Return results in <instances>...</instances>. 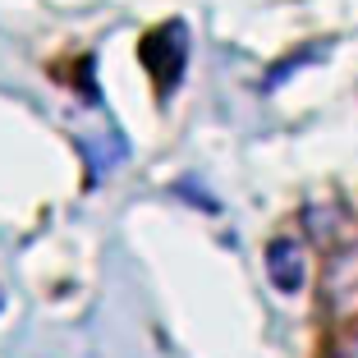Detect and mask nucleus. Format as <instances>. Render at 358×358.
Wrapping results in <instances>:
<instances>
[{
    "label": "nucleus",
    "mask_w": 358,
    "mask_h": 358,
    "mask_svg": "<svg viewBox=\"0 0 358 358\" xmlns=\"http://www.w3.org/2000/svg\"><path fill=\"white\" fill-rule=\"evenodd\" d=\"M266 275H271V285L280 289V294H294V289H303L308 262H303V248H299L289 234L271 239V248H266Z\"/></svg>",
    "instance_id": "obj_2"
},
{
    "label": "nucleus",
    "mask_w": 358,
    "mask_h": 358,
    "mask_svg": "<svg viewBox=\"0 0 358 358\" xmlns=\"http://www.w3.org/2000/svg\"><path fill=\"white\" fill-rule=\"evenodd\" d=\"M331 358H358V327L349 336H340V345L331 349Z\"/></svg>",
    "instance_id": "obj_3"
},
{
    "label": "nucleus",
    "mask_w": 358,
    "mask_h": 358,
    "mask_svg": "<svg viewBox=\"0 0 358 358\" xmlns=\"http://www.w3.org/2000/svg\"><path fill=\"white\" fill-rule=\"evenodd\" d=\"M184 60H189V32H184V23H166V28H157V32L143 37V64L152 69V78L161 83V92H170V87L179 83Z\"/></svg>",
    "instance_id": "obj_1"
}]
</instances>
